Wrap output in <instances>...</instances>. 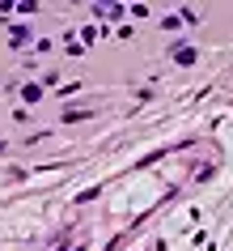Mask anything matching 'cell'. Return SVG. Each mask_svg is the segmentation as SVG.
Here are the masks:
<instances>
[{
    "mask_svg": "<svg viewBox=\"0 0 233 251\" xmlns=\"http://www.w3.org/2000/svg\"><path fill=\"white\" fill-rule=\"evenodd\" d=\"M93 13H98V17H119V13H123V9H119V4H98Z\"/></svg>",
    "mask_w": 233,
    "mask_h": 251,
    "instance_id": "5",
    "label": "cell"
},
{
    "mask_svg": "<svg viewBox=\"0 0 233 251\" xmlns=\"http://www.w3.org/2000/svg\"><path fill=\"white\" fill-rule=\"evenodd\" d=\"M174 60H178V64H195V51L187 43H174Z\"/></svg>",
    "mask_w": 233,
    "mask_h": 251,
    "instance_id": "1",
    "label": "cell"
},
{
    "mask_svg": "<svg viewBox=\"0 0 233 251\" xmlns=\"http://www.w3.org/2000/svg\"><path fill=\"white\" fill-rule=\"evenodd\" d=\"M39 98H42V85H34V81L21 85V102H39Z\"/></svg>",
    "mask_w": 233,
    "mask_h": 251,
    "instance_id": "2",
    "label": "cell"
},
{
    "mask_svg": "<svg viewBox=\"0 0 233 251\" xmlns=\"http://www.w3.org/2000/svg\"><path fill=\"white\" fill-rule=\"evenodd\" d=\"M9 39H13V47H26V43H30V30L13 26V30H9Z\"/></svg>",
    "mask_w": 233,
    "mask_h": 251,
    "instance_id": "3",
    "label": "cell"
},
{
    "mask_svg": "<svg viewBox=\"0 0 233 251\" xmlns=\"http://www.w3.org/2000/svg\"><path fill=\"white\" fill-rule=\"evenodd\" d=\"M93 196H102V187H85V192H77V204H89Z\"/></svg>",
    "mask_w": 233,
    "mask_h": 251,
    "instance_id": "4",
    "label": "cell"
}]
</instances>
